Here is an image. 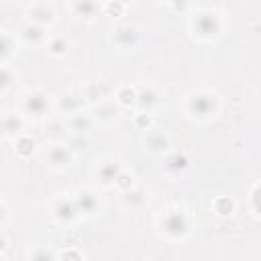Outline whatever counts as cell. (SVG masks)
<instances>
[{"label":"cell","instance_id":"1","mask_svg":"<svg viewBox=\"0 0 261 261\" xmlns=\"http://www.w3.org/2000/svg\"><path fill=\"white\" fill-rule=\"evenodd\" d=\"M188 108H190V112H192L194 116H198V118L212 116V114L216 112V98H214V94H210V92H198V94H194V96L190 98Z\"/></svg>","mask_w":261,"mask_h":261},{"label":"cell","instance_id":"2","mask_svg":"<svg viewBox=\"0 0 261 261\" xmlns=\"http://www.w3.org/2000/svg\"><path fill=\"white\" fill-rule=\"evenodd\" d=\"M24 110L27 114L35 116V118H41L47 114L49 110V96L41 90H35V92H29L27 98H24Z\"/></svg>","mask_w":261,"mask_h":261},{"label":"cell","instance_id":"3","mask_svg":"<svg viewBox=\"0 0 261 261\" xmlns=\"http://www.w3.org/2000/svg\"><path fill=\"white\" fill-rule=\"evenodd\" d=\"M194 31L200 37H214L220 31V20L214 12H204L198 14V18L194 20Z\"/></svg>","mask_w":261,"mask_h":261},{"label":"cell","instance_id":"4","mask_svg":"<svg viewBox=\"0 0 261 261\" xmlns=\"http://www.w3.org/2000/svg\"><path fill=\"white\" fill-rule=\"evenodd\" d=\"M96 173H98L102 184H114L120 177V165L116 161H112V159H106V161H102L98 165Z\"/></svg>","mask_w":261,"mask_h":261},{"label":"cell","instance_id":"5","mask_svg":"<svg viewBox=\"0 0 261 261\" xmlns=\"http://www.w3.org/2000/svg\"><path fill=\"white\" fill-rule=\"evenodd\" d=\"M69 159H71V155H69V149L65 145H53L47 151V163L53 167H63L69 163Z\"/></svg>","mask_w":261,"mask_h":261},{"label":"cell","instance_id":"6","mask_svg":"<svg viewBox=\"0 0 261 261\" xmlns=\"http://www.w3.org/2000/svg\"><path fill=\"white\" fill-rule=\"evenodd\" d=\"M75 208H77V212H84V214H92V212H96V208H98V200L94 198V194L92 192H88V190H84V192H80L77 196H75Z\"/></svg>","mask_w":261,"mask_h":261},{"label":"cell","instance_id":"7","mask_svg":"<svg viewBox=\"0 0 261 261\" xmlns=\"http://www.w3.org/2000/svg\"><path fill=\"white\" fill-rule=\"evenodd\" d=\"M114 41H116V45L118 47H133L135 43H137V31H135V27H120V29H116L114 31V37H112Z\"/></svg>","mask_w":261,"mask_h":261},{"label":"cell","instance_id":"8","mask_svg":"<svg viewBox=\"0 0 261 261\" xmlns=\"http://www.w3.org/2000/svg\"><path fill=\"white\" fill-rule=\"evenodd\" d=\"M163 228H165L167 232L184 234V232H186V218H184V214H179V212L167 214L165 220H163Z\"/></svg>","mask_w":261,"mask_h":261},{"label":"cell","instance_id":"9","mask_svg":"<svg viewBox=\"0 0 261 261\" xmlns=\"http://www.w3.org/2000/svg\"><path fill=\"white\" fill-rule=\"evenodd\" d=\"M77 208H75V202H65V200H59L53 208V214L61 220V222H69L73 216H75Z\"/></svg>","mask_w":261,"mask_h":261},{"label":"cell","instance_id":"10","mask_svg":"<svg viewBox=\"0 0 261 261\" xmlns=\"http://www.w3.org/2000/svg\"><path fill=\"white\" fill-rule=\"evenodd\" d=\"M20 35L27 43H39L43 37H45V31L39 22H27L22 29H20Z\"/></svg>","mask_w":261,"mask_h":261},{"label":"cell","instance_id":"11","mask_svg":"<svg viewBox=\"0 0 261 261\" xmlns=\"http://www.w3.org/2000/svg\"><path fill=\"white\" fill-rule=\"evenodd\" d=\"M82 106V98L80 96H73V94H65L59 98V108L65 110V112H71V114H77Z\"/></svg>","mask_w":261,"mask_h":261},{"label":"cell","instance_id":"12","mask_svg":"<svg viewBox=\"0 0 261 261\" xmlns=\"http://www.w3.org/2000/svg\"><path fill=\"white\" fill-rule=\"evenodd\" d=\"M31 14H33V18H35V20L47 22V20H51V18H53V8H51L49 4H35V6H33V10H31Z\"/></svg>","mask_w":261,"mask_h":261},{"label":"cell","instance_id":"13","mask_svg":"<svg viewBox=\"0 0 261 261\" xmlns=\"http://www.w3.org/2000/svg\"><path fill=\"white\" fill-rule=\"evenodd\" d=\"M188 167V159L184 157V155H179V153H173L171 157H167V161H165V169L167 171H181V169H186Z\"/></svg>","mask_w":261,"mask_h":261},{"label":"cell","instance_id":"14","mask_svg":"<svg viewBox=\"0 0 261 261\" xmlns=\"http://www.w3.org/2000/svg\"><path fill=\"white\" fill-rule=\"evenodd\" d=\"M73 10H75L80 16H94V14L100 10V6H98L96 2H75V4H73Z\"/></svg>","mask_w":261,"mask_h":261},{"label":"cell","instance_id":"15","mask_svg":"<svg viewBox=\"0 0 261 261\" xmlns=\"http://www.w3.org/2000/svg\"><path fill=\"white\" fill-rule=\"evenodd\" d=\"M67 49H69V41L63 37H53L49 41V51L53 55H63V53H67Z\"/></svg>","mask_w":261,"mask_h":261},{"label":"cell","instance_id":"16","mask_svg":"<svg viewBox=\"0 0 261 261\" xmlns=\"http://www.w3.org/2000/svg\"><path fill=\"white\" fill-rule=\"evenodd\" d=\"M69 126H71V130H75L77 135H82L84 130H88V128H90V118H88L86 114H73V118H71Z\"/></svg>","mask_w":261,"mask_h":261},{"label":"cell","instance_id":"17","mask_svg":"<svg viewBox=\"0 0 261 261\" xmlns=\"http://www.w3.org/2000/svg\"><path fill=\"white\" fill-rule=\"evenodd\" d=\"M126 204L128 206H139V204H143L145 200H147V194H145V190H141V188H137V190H128V194H126Z\"/></svg>","mask_w":261,"mask_h":261},{"label":"cell","instance_id":"18","mask_svg":"<svg viewBox=\"0 0 261 261\" xmlns=\"http://www.w3.org/2000/svg\"><path fill=\"white\" fill-rule=\"evenodd\" d=\"M137 102H139V106H141V108H149L151 104H155V102H157V94H155V92H151V90H143V92L137 96Z\"/></svg>","mask_w":261,"mask_h":261},{"label":"cell","instance_id":"19","mask_svg":"<svg viewBox=\"0 0 261 261\" xmlns=\"http://www.w3.org/2000/svg\"><path fill=\"white\" fill-rule=\"evenodd\" d=\"M20 118L16 116V114H8L6 118H4V130H6V135H12V133H18L20 130Z\"/></svg>","mask_w":261,"mask_h":261},{"label":"cell","instance_id":"20","mask_svg":"<svg viewBox=\"0 0 261 261\" xmlns=\"http://www.w3.org/2000/svg\"><path fill=\"white\" fill-rule=\"evenodd\" d=\"M31 261H55V255H53L49 249H43V247H41V249H35Z\"/></svg>","mask_w":261,"mask_h":261},{"label":"cell","instance_id":"21","mask_svg":"<svg viewBox=\"0 0 261 261\" xmlns=\"http://www.w3.org/2000/svg\"><path fill=\"white\" fill-rule=\"evenodd\" d=\"M98 118H102V120H112V118H114V106H112V104L100 106V108H98Z\"/></svg>","mask_w":261,"mask_h":261}]
</instances>
